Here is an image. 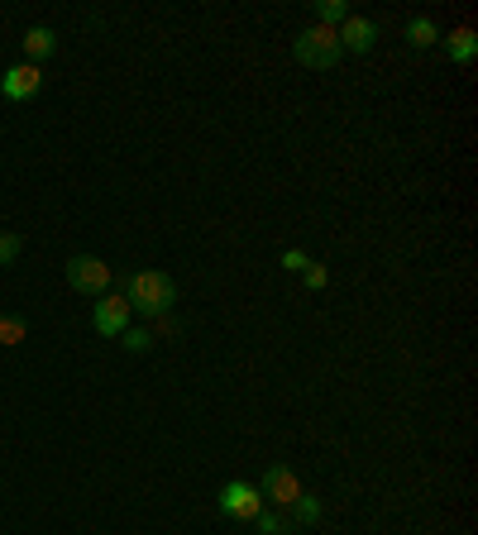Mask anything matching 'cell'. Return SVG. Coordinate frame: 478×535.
Masks as SVG:
<instances>
[{"instance_id":"cell-5","label":"cell","mask_w":478,"mask_h":535,"mask_svg":"<svg viewBox=\"0 0 478 535\" xmlns=\"http://www.w3.org/2000/svg\"><path fill=\"white\" fill-rule=\"evenodd\" d=\"M263 502H273V507H283V512H292V502L302 497V483H297V473L287 469V464H268L263 469Z\"/></svg>"},{"instance_id":"cell-7","label":"cell","mask_w":478,"mask_h":535,"mask_svg":"<svg viewBox=\"0 0 478 535\" xmlns=\"http://www.w3.org/2000/svg\"><path fill=\"white\" fill-rule=\"evenodd\" d=\"M130 301L125 297H101L96 301V311H91V325H96V335H106V340H115V335H125L130 330Z\"/></svg>"},{"instance_id":"cell-12","label":"cell","mask_w":478,"mask_h":535,"mask_svg":"<svg viewBox=\"0 0 478 535\" xmlns=\"http://www.w3.org/2000/svg\"><path fill=\"white\" fill-rule=\"evenodd\" d=\"M254 526H259V535H292V512H273V507H263V512L254 516Z\"/></svg>"},{"instance_id":"cell-14","label":"cell","mask_w":478,"mask_h":535,"mask_svg":"<svg viewBox=\"0 0 478 535\" xmlns=\"http://www.w3.org/2000/svg\"><path fill=\"white\" fill-rule=\"evenodd\" d=\"M24 335H29L24 316H0V344H24Z\"/></svg>"},{"instance_id":"cell-4","label":"cell","mask_w":478,"mask_h":535,"mask_svg":"<svg viewBox=\"0 0 478 535\" xmlns=\"http://www.w3.org/2000/svg\"><path fill=\"white\" fill-rule=\"evenodd\" d=\"M263 507H268L263 493L254 488V483H244V478H235V483H225V488H220V512L230 516V521H254Z\"/></svg>"},{"instance_id":"cell-11","label":"cell","mask_w":478,"mask_h":535,"mask_svg":"<svg viewBox=\"0 0 478 535\" xmlns=\"http://www.w3.org/2000/svg\"><path fill=\"white\" fill-rule=\"evenodd\" d=\"M435 39H440V24L435 20H426V15L407 20V43H412V48H431Z\"/></svg>"},{"instance_id":"cell-10","label":"cell","mask_w":478,"mask_h":535,"mask_svg":"<svg viewBox=\"0 0 478 535\" xmlns=\"http://www.w3.org/2000/svg\"><path fill=\"white\" fill-rule=\"evenodd\" d=\"M440 43H445V53H450L455 63H474V58H478V34H474V29H455V34H440Z\"/></svg>"},{"instance_id":"cell-16","label":"cell","mask_w":478,"mask_h":535,"mask_svg":"<svg viewBox=\"0 0 478 535\" xmlns=\"http://www.w3.org/2000/svg\"><path fill=\"white\" fill-rule=\"evenodd\" d=\"M292 512H297V521H306V526H316V521H321V502H316L311 493H302L297 502H292Z\"/></svg>"},{"instance_id":"cell-1","label":"cell","mask_w":478,"mask_h":535,"mask_svg":"<svg viewBox=\"0 0 478 535\" xmlns=\"http://www.w3.org/2000/svg\"><path fill=\"white\" fill-rule=\"evenodd\" d=\"M120 297L130 301V311H144V316H168L177 306V282L163 273V268H139V273H130L125 278V292Z\"/></svg>"},{"instance_id":"cell-18","label":"cell","mask_w":478,"mask_h":535,"mask_svg":"<svg viewBox=\"0 0 478 535\" xmlns=\"http://www.w3.org/2000/svg\"><path fill=\"white\" fill-rule=\"evenodd\" d=\"M302 278H306V287H311V292H321V287L330 282V273L321 268V263H306V268H302Z\"/></svg>"},{"instance_id":"cell-3","label":"cell","mask_w":478,"mask_h":535,"mask_svg":"<svg viewBox=\"0 0 478 535\" xmlns=\"http://www.w3.org/2000/svg\"><path fill=\"white\" fill-rule=\"evenodd\" d=\"M110 282H115V273L106 268V258H96V254L67 258V287H72V292H82V297H106Z\"/></svg>"},{"instance_id":"cell-17","label":"cell","mask_w":478,"mask_h":535,"mask_svg":"<svg viewBox=\"0 0 478 535\" xmlns=\"http://www.w3.org/2000/svg\"><path fill=\"white\" fill-rule=\"evenodd\" d=\"M120 340H125V349H130V354H149V349H153V335H149V330H125Z\"/></svg>"},{"instance_id":"cell-6","label":"cell","mask_w":478,"mask_h":535,"mask_svg":"<svg viewBox=\"0 0 478 535\" xmlns=\"http://www.w3.org/2000/svg\"><path fill=\"white\" fill-rule=\"evenodd\" d=\"M39 91H44V72L34 63L5 67V77H0V96H5V101H34Z\"/></svg>"},{"instance_id":"cell-15","label":"cell","mask_w":478,"mask_h":535,"mask_svg":"<svg viewBox=\"0 0 478 535\" xmlns=\"http://www.w3.org/2000/svg\"><path fill=\"white\" fill-rule=\"evenodd\" d=\"M20 254H24V239L15 230H0V268H10Z\"/></svg>"},{"instance_id":"cell-19","label":"cell","mask_w":478,"mask_h":535,"mask_svg":"<svg viewBox=\"0 0 478 535\" xmlns=\"http://www.w3.org/2000/svg\"><path fill=\"white\" fill-rule=\"evenodd\" d=\"M306 263H311V258H306L302 249H287V254H283V268H292V273H302Z\"/></svg>"},{"instance_id":"cell-9","label":"cell","mask_w":478,"mask_h":535,"mask_svg":"<svg viewBox=\"0 0 478 535\" xmlns=\"http://www.w3.org/2000/svg\"><path fill=\"white\" fill-rule=\"evenodd\" d=\"M20 43H24V58H29L34 67L58 53V34H53L48 24H34V29H24V39H20Z\"/></svg>"},{"instance_id":"cell-13","label":"cell","mask_w":478,"mask_h":535,"mask_svg":"<svg viewBox=\"0 0 478 535\" xmlns=\"http://www.w3.org/2000/svg\"><path fill=\"white\" fill-rule=\"evenodd\" d=\"M316 20H321V29H335L349 20V5L345 0H316Z\"/></svg>"},{"instance_id":"cell-8","label":"cell","mask_w":478,"mask_h":535,"mask_svg":"<svg viewBox=\"0 0 478 535\" xmlns=\"http://www.w3.org/2000/svg\"><path fill=\"white\" fill-rule=\"evenodd\" d=\"M335 34H340V48H345V53H369L373 43H378V20H364V15H349V20L340 24Z\"/></svg>"},{"instance_id":"cell-2","label":"cell","mask_w":478,"mask_h":535,"mask_svg":"<svg viewBox=\"0 0 478 535\" xmlns=\"http://www.w3.org/2000/svg\"><path fill=\"white\" fill-rule=\"evenodd\" d=\"M292 53H297V63L311 67V72H330V67L345 58L340 34H335V29H321V24L302 29V34H297V43H292Z\"/></svg>"}]
</instances>
